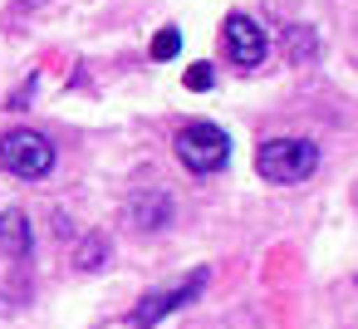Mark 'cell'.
I'll list each match as a JSON object with an SVG mask.
<instances>
[{
	"instance_id": "1",
	"label": "cell",
	"mask_w": 358,
	"mask_h": 329,
	"mask_svg": "<svg viewBox=\"0 0 358 329\" xmlns=\"http://www.w3.org/2000/svg\"><path fill=\"white\" fill-rule=\"evenodd\" d=\"M0 167L20 182H40L55 172V143L35 128H10L0 138Z\"/></svg>"
},
{
	"instance_id": "2",
	"label": "cell",
	"mask_w": 358,
	"mask_h": 329,
	"mask_svg": "<svg viewBox=\"0 0 358 329\" xmlns=\"http://www.w3.org/2000/svg\"><path fill=\"white\" fill-rule=\"evenodd\" d=\"M255 167L265 182H304L319 167V143L309 138H270L255 153Z\"/></svg>"
},
{
	"instance_id": "3",
	"label": "cell",
	"mask_w": 358,
	"mask_h": 329,
	"mask_svg": "<svg viewBox=\"0 0 358 329\" xmlns=\"http://www.w3.org/2000/svg\"><path fill=\"white\" fill-rule=\"evenodd\" d=\"M172 148H177V162L187 172H196V177H211V172H221L231 162V138L216 123H187Z\"/></svg>"
},
{
	"instance_id": "4",
	"label": "cell",
	"mask_w": 358,
	"mask_h": 329,
	"mask_svg": "<svg viewBox=\"0 0 358 329\" xmlns=\"http://www.w3.org/2000/svg\"><path fill=\"white\" fill-rule=\"evenodd\" d=\"M221 45H226V59H231L236 69H260L265 55H270V40H265V30H260L250 15H226Z\"/></svg>"
},
{
	"instance_id": "5",
	"label": "cell",
	"mask_w": 358,
	"mask_h": 329,
	"mask_svg": "<svg viewBox=\"0 0 358 329\" xmlns=\"http://www.w3.org/2000/svg\"><path fill=\"white\" fill-rule=\"evenodd\" d=\"M206 290V270H192L182 285H172V290H152V295H143L138 300V309H133V324L138 329H148V324H157V319H167L172 309H182V304H192L196 295Z\"/></svg>"
},
{
	"instance_id": "6",
	"label": "cell",
	"mask_w": 358,
	"mask_h": 329,
	"mask_svg": "<svg viewBox=\"0 0 358 329\" xmlns=\"http://www.w3.org/2000/svg\"><path fill=\"white\" fill-rule=\"evenodd\" d=\"M128 216H133L138 231H162L172 221V197L167 192H138L133 206H128Z\"/></svg>"
},
{
	"instance_id": "7",
	"label": "cell",
	"mask_w": 358,
	"mask_h": 329,
	"mask_svg": "<svg viewBox=\"0 0 358 329\" xmlns=\"http://www.w3.org/2000/svg\"><path fill=\"white\" fill-rule=\"evenodd\" d=\"M0 251H6L10 260H30V251H35V236H30V221H25V211H6V216H0Z\"/></svg>"
},
{
	"instance_id": "8",
	"label": "cell",
	"mask_w": 358,
	"mask_h": 329,
	"mask_svg": "<svg viewBox=\"0 0 358 329\" xmlns=\"http://www.w3.org/2000/svg\"><path fill=\"white\" fill-rule=\"evenodd\" d=\"M103 255H108L103 236H84V241H79V251H74V265H79V270H99V265H103Z\"/></svg>"
},
{
	"instance_id": "9",
	"label": "cell",
	"mask_w": 358,
	"mask_h": 329,
	"mask_svg": "<svg viewBox=\"0 0 358 329\" xmlns=\"http://www.w3.org/2000/svg\"><path fill=\"white\" fill-rule=\"evenodd\" d=\"M182 55V30H157V40H152V59H177Z\"/></svg>"
},
{
	"instance_id": "10",
	"label": "cell",
	"mask_w": 358,
	"mask_h": 329,
	"mask_svg": "<svg viewBox=\"0 0 358 329\" xmlns=\"http://www.w3.org/2000/svg\"><path fill=\"white\" fill-rule=\"evenodd\" d=\"M211 84H216V69H211V64H192V69H187V89H192V94H201V89H211Z\"/></svg>"
},
{
	"instance_id": "11",
	"label": "cell",
	"mask_w": 358,
	"mask_h": 329,
	"mask_svg": "<svg viewBox=\"0 0 358 329\" xmlns=\"http://www.w3.org/2000/svg\"><path fill=\"white\" fill-rule=\"evenodd\" d=\"M314 55V30H294V59H309Z\"/></svg>"
}]
</instances>
